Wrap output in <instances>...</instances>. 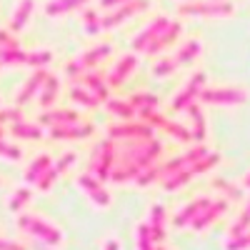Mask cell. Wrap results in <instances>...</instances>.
<instances>
[{
    "instance_id": "cell-1",
    "label": "cell",
    "mask_w": 250,
    "mask_h": 250,
    "mask_svg": "<svg viewBox=\"0 0 250 250\" xmlns=\"http://www.w3.org/2000/svg\"><path fill=\"white\" fill-rule=\"evenodd\" d=\"M243 248H250V235L243 238L240 243H228V250H243Z\"/></svg>"
},
{
    "instance_id": "cell-2",
    "label": "cell",
    "mask_w": 250,
    "mask_h": 250,
    "mask_svg": "<svg viewBox=\"0 0 250 250\" xmlns=\"http://www.w3.org/2000/svg\"><path fill=\"white\" fill-rule=\"evenodd\" d=\"M140 250H150V240L145 235V230H140Z\"/></svg>"
},
{
    "instance_id": "cell-3",
    "label": "cell",
    "mask_w": 250,
    "mask_h": 250,
    "mask_svg": "<svg viewBox=\"0 0 250 250\" xmlns=\"http://www.w3.org/2000/svg\"><path fill=\"white\" fill-rule=\"evenodd\" d=\"M0 250H23V248H18V245H5V243H0Z\"/></svg>"
},
{
    "instance_id": "cell-4",
    "label": "cell",
    "mask_w": 250,
    "mask_h": 250,
    "mask_svg": "<svg viewBox=\"0 0 250 250\" xmlns=\"http://www.w3.org/2000/svg\"><path fill=\"white\" fill-rule=\"evenodd\" d=\"M110 250H118V245H115V243H110Z\"/></svg>"
}]
</instances>
